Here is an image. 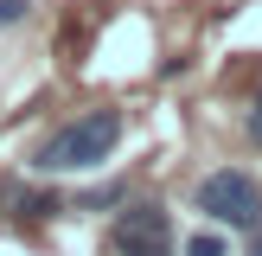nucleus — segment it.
I'll return each mask as SVG.
<instances>
[{"instance_id":"nucleus-1","label":"nucleus","mask_w":262,"mask_h":256,"mask_svg":"<svg viewBox=\"0 0 262 256\" xmlns=\"http://www.w3.org/2000/svg\"><path fill=\"white\" fill-rule=\"evenodd\" d=\"M115 141H122V115L115 109H90V115H77V122H64L58 135L32 154V166L38 173H83V166L109 160Z\"/></svg>"},{"instance_id":"nucleus-2","label":"nucleus","mask_w":262,"mask_h":256,"mask_svg":"<svg viewBox=\"0 0 262 256\" xmlns=\"http://www.w3.org/2000/svg\"><path fill=\"white\" fill-rule=\"evenodd\" d=\"M199 211L230 230H262V186L237 166H217V173L199 179Z\"/></svg>"},{"instance_id":"nucleus-3","label":"nucleus","mask_w":262,"mask_h":256,"mask_svg":"<svg viewBox=\"0 0 262 256\" xmlns=\"http://www.w3.org/2000/svg\"><path fill=\"white\" fill-rule=\"evenodd\" d=\"M115 250L122 256H173V218H166V205H128L115 218Z\"/></svg>"},{"instance_id":"nucleus-4","label":"nucleus","mask_w":262,"mask_h":256,"mask_svg":"<svg viewBox=\"0 0 262 256\" xmlns=\"http://www.w3.org/2000/svg\"><path fill=\"white\" fill-rule=\"evenodd\" d=\"M19 218H58L64 199H51V192H19V205H13Z\"/></svg>"},{"instance_id":"nucleus-5","label":"nucleus","mask_w":262,"mask_h":256,"mask_svg":"<svg viewBox=\"0 0 262 256\" xmlns=\"http://www.w3.org/2000/svg\"><path fill=\"white\" fill-rule=\"evenodd\" d=\"M186 256H224V237H186Z\"/></svg>"},{"instance_id":"nucleus-6","label":"nucleus","mask_w":262,"mask_h":256,"mask_svg":"<svg viewBox=\"0 0 262 256\" xmlns=\"http://www.w3.org/2000/svg\"><path fill=\"white\" fill-rule=\"evenodd\" d=\"M26 19V0H0V26H19Z\"/></svg>"},{"instance_id":"nucleus-7","label":"nucleus","mask_w":262,"mask_h":256,"mask_svg":"<svg viewBox=\"0 0 262 256\" xmlns=\"http://www.w3.org/2000/svg\"><path fill=\"white\" fill-rule=\"evenodd\" d=\"M250 141L262 147V96H256V109H250Z\"/></svg>"},{"instance_id":"nucleus-8","label":"nucleus","mask_w":262,"mask_h":256,"mask_svg":"<svg viewBox=\"0 0 262 256\" xmlns=\"http://www.w3.org/2000/svg\"><path fill=\"white\" fill-rule=\"evenodd\" d=\"M250 256H262V230H256V250H250Z\"/></svg>"}]
</instances>
